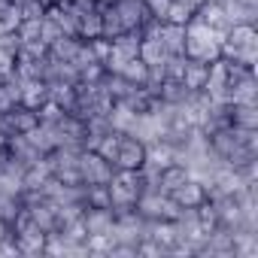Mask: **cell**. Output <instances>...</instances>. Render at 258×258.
Masks as SVG:
<instances>
[{"instance_id":"obj_1","label":"cell","mask_w":258,"mask_h":258,"mask_svg":"<svg viewBox=\"0 0 258 258\" xmlns=\"http://www.w3.org/2000/svg\"><path fill=\"white\" fill-rule=\"evenodd\" d=\"M222 58L255 70V61H258V34H255V25H231L228 34H225V40H222Z\"/></svg>"},{"instance_id":"obj_2","label":"cell","mask_w":258,"mask_h":258,"mask_svg":"<svg viewBox=\"0 0 258 258\" xmlns=\"http://www.w3.org/2000/svg\"><path fill=\"white\" fill-rule=\"evenodd\" d=\"M222 40H225L222 34L210 31L204 22H198L191 16L188 25H185V58H195V61L210 64V61L222 58Z\"/></svg>"},{"instance_id":"obj_3","label":"cell","mask_w":258,"mask_h":258,"mask_svg":"<svg viewBox=\"0 0 258 258\" xmlns=\"http://www.w3.org/2000/svg\"><path fill=\"white\" fill-rule=\"evenodd\" d=\"M109 188V207L112 213H124V210H134L137 198L143 195V173L137 170H115L112 179L106 182Z\"/></svg>"},{"instance_id":"obj_4","label":"cell","mask_w":258,"mask_h":258,"mask_svg":"<svg viewBox=\"0 0 258 258\" xmlns=\"http://www.w3.org/2000/svg\"><path fill=\"white\" fill-rule=\"evenodd\" d=\"M112 173H115V167L106 158H100L97 152H91V149L79 152V179H82V185H106L112 179Z\"/></svg>"},{"instance_id":"obj_5","label":"cell","mask_w":258,"mask_h":258,"mask_svg":"<svg viewBox=\"0 0 258 258\" xmlns=\"http://www.w3.org/2000/svg\"><path fill=\"white\" fill-rule=\"evenodd\" d=\"M134 210H137L143 219H173V216L179 213V207H176V201H173L170 195H164V191H149V188H143V195L137 198Z\"/></svg>"},{"instance_id":"obj_6","label":"cell","mask_w":258,"mask_h":258,"mask_svg":"<svg viewBox=\"0 0 258 258\" xmlns=\"http://www.w3.org/2000/svg\"><path fill=\"white\" fill-rule=\"evenodd\" d=\"M146 158V143H140L131 134H121L118 137V152H115V170H137Z\"/></svg>"},{"instance_id":"obj_7","label":"cell","mask_w":258,"mask_h":258,"mask_svg":"<svg viewBox=\"0 0 258 258\" xmlns=\"http://www.w3.org/2000/svg\"><path fill=\"white\" fill-rule=\"evenodd\" d=\"M118 19H121V28L124 31H140L152 16H149V7L146 0H118V4H112Z\"/></svg>"},{"instance_id":"obj_8","label":"cell","mask_w":258,"mask_h":258,"mask_svg":"<svg viewBox=\"0 0 258 258\" xmlns=\"http://www.w3.org/2000/svg\"><path fill=\"white\" fill-rule=\"evenodd\" d=\"M201 91H204L210 100H225V94H228V61H225V58L210 61L207 82H204ZM225 103H228V100H225Z\"/></svg>"},{"instance_id":"obj_9","label":"cell","mask_w":258,"mask_h":258,"mask_svg":"<svg viewBox=\"0 0 258 258\" xmlns=\"http://www.w3.org/2000/svg\"><path fill=\"white\" fill-rule=\"evenodd\" d=\"M115 225V213L112 207H85L82 210V228L88 237H97V234H109Z\"/></svg>"},{"instance_id":"obj_10","label":"cell","mask_w":258,"mask_h":258,"mask_svg":"<svg viewBox=\"0 0 258 258\" xmlns=\"http://www.w3.org/2000/svg\"><path fill=\"white\" fill-rule=\"evenodd\" d=\"M0 118H4L7 131H10L13 137H16V134H28L31 127H37V124H40V115H37V109H31V106H25V103L13 106L10 112H4Z\"/></svg>"},{"instance_id":"obj_11","label":"cell","mask_w":258,"mask_h":258,"mask_svg":"<svg viewBox=\"0 0 258 258\" xmlns=\"http://www.w3.org/2000/svg\"><path fill=\"white\" fill-rule=\"evenodd\" d=\"M195 19H198V22H204L210 31L222 34V37H225V34H228V28H231L225 7H222V4H210V0H204V4L195 10Z\"/></svg>"},{"instance_id":"obj_12","label":"cell","mask_w":258,"mask_h":258,"mask_svg":"<svg viewBox=\"0 0 258 258\" xmlns=\"http://www.w3.org/2000/svg\"><path fill=\"white\" fill-rule=\"evenodd\" d=\"M140 40H143V34H140V31H121L118 37H112V40H109L112 55H115V58H121V61L140 58Z\"/></svg>"},{"instance_id":"obj_13","label":"cell","mask_w":258,"mask_h":258,"mask_svg":"<svg viewBox=\"0 0 258 258\" xmlns=\"http://www.w3.org/2000/svg\"><path fill=\"white\" fill-rule=\"evenodd\" d=\"M46 97L52 103H58L64 112H73L76 109V85L73 82H61V79L46 82Z\"/></svg>"},{"instance_id":"obj_14","label":"cell","mask_w":258,"mask_h":258,"mask_svg":"<svg viewBox=\"0 0 258 258\" xmlns=\"http://www.w3.org/2000/svg\"><path fill=\"white\" fill-rule=\"evenodd\" d=\"M158 40H161V46L167 49V55H185V25L161 22Z\"/></svg>"},{"instance_id":"obj_15","label":"cell","mask_w":258,"mask_h":258,"mask_svg":"<svg viewBox=\"0 0 258 258\" xmlns=\"http://www.w3.org/2000/svg\"><path fill=\"white\" fill-rule=\"evenodd\" d=\"M7 152H10V158H16L22 167H31V164H37L43 155L28 143V137L25 134H16V137H10V143H7Z\"/></svg>"},{"instance_id":"obj_16","label":"cell","mask_w":258,"mask_h":258,"mask_svg":"<svg viewBox=\"0 0 258 258\" xmlns=\"http://www.w3.org/2000/svg\"><path fill=\"white\" fill-rule=\"evenodd\" d=\"M170 198L176 201V207H201L207 201V191L198 179H185L176 191H170Z\"/></svg>"},{"instance_id":"obj_17","label":"cell","mask_w":258,"mask_h":258,"mask_svg":"<svg viewBox=\"0 0 258 258\" xmlns=\"http://www.w3.org/2000/svg\"><path fill=\"white\" fill-rule=\"evenodd\" d=\"M158 97H161L164 103L185 106V103L195 97V91H191V88H185V85H182V79H164V82H161V88H158Z\"/></svg>"},{"instance_id":"obj_18","label":"cell","mask_w":258,"mask_h":258,"mask_svg":"<svg viewBox=\"0 0 258 258\" xmlns=\"http://www.w3.org/2000/svg\"><path fill=\"white\" fill-rule=\"evenodd\" d=\"M82 46H85V40H82V37H61V40H55V43L49 46V55H52V58H58V61L73 64V61L79 58Z\"/></svg>"},{"instance_id":"obj_19","label":"cell","mask_w":258,"mask_h":258,"mask_svg":"<svg viewBox=\"0 0 258 258\" xmlns=\"http://www.w3.org/2000/svg\"><path fill=\"white\" fill-rule=\"evenodd\" d=\"M143 164H152L158 170H164L167 164H173V146L167 140H155V143H146V158Z\"/></svg>"},{"instance_id":"obj_20","label":"cell","mask_w":258,"mask_h":258,"mask_svg":"<svg viewBox=\"0 0 258 258\" xmlns=\"http://www.w3.org/2000/svg\"><path fill=\"white\" fill-rule=\"evenodd\" d=\"M76 37H82V40H97L100 37V10L97 7H88V10L79 13Z\"/></svg>"},{"instance_id":"obj_21","label":"cell","mask_w":258,"mask_h":258,"mask_svg":"<svg viewBox=\"0 0 258 258\" xmlns=\"http://www.w3.org/2000/svg\"><path fill=\"white\" fill-rule=\"evenodd\" d=\"M207 70H210V64L195 61V58H185V67H182V85L191 88V91H201L204 82H207Z\"/></svg>"},{"instance_id":"obj_22","label":"cell","mask_w":258,"mask_h":258,"mask_svg":"<svg viewBox=\"0 0 258 258\" xmlns=\"http://www.w3.org/2000/svg\"><path fill=\"white\" fill-rule=\"evenodd\" d=\"M25 79V76H22ZM46 79H25L22 82V103L31 106V109H40L46 103Z\"/></svg>"},{"instance_id":"obj_23","label":"cell","mask_w":258,"mask_h":258,"mask_svg":"<svg viewBox=\"0 0 258 258\" xmlns=\"http://www.w3.org/2000/svg\"><path fill=\"white\" fill-rule=\"evenodd\" d=\"M140 61L146 67H155V64H164L167 61V49L161 46L158 37H143L140 40Z\"/></svg>"},{"instance_id":"obj_24","label":"cell","mask_w":258,"mask_h":258,"mask_svg":"<svg viewBox=\"0 0 258 258\" xmlns=\"http://www.w3.org/2000/svg\"><path fill=\"white\" fill-rule=\"evenodd\" d=\"M185 179H191V176H188V170H185L182 164H167V167L161 170V176H158V188H161L164 195H170V191H176Z\"/></svg>"},{"instance_id":"obj_25","label":"cell","mask_w":258,"mask_h":258,"mask_svg":"<svg viewBox=\"0 0 258 258\" xmlns=\"http://www.w3.org/2000/svg\"><path fill=\"white\" fill-rule=\"evenodd\" d=\"M106 118H109V124H112V131H118V134H127L131 131V124H134V118H137V112L134 109H127L124 103H112V109L106 112Z\"/></svg>"},{"instance_id":"obj_26","label":"cell","mask_w":258,"mask_h":258,"mask_svg":"<svg viewBox=\"0 0 258 258\" xmlns=\"http://www.w3.org/2000/svg\"><path fill=\"white\" fill-rule=\"evenodd\" d=\"M231 124L258 127V106L255 103H231Z\"/></svg>"},{"instance_id":"obj_27","label":"cell","mask_w":258,"mask_h":258,"mask_svg":"<svg viewBox=\"0 0 258 258\" xmlns=\"http://www.w3.org/2000/svg\"><path fill=\"white\" fill-rule=\"evenodd\" d=\"M118 76H124L127 82H134V85H146V76H149V67L140 61V58H131V61H124Z\"/></svg>"},{"instance_id":"obj_28","label":"cell","mask_w":258,"mask_h":258,"mask_svg":"<svg viewBox=\"0 0 258 258\" xmlns=\"http://www.w3.org/2000/svg\"><path fill=\"white\" fill-rule=\"evenodd\" d=\"M25 204H22V195H0V222H13L16 216H19V210H22Z\"/></svg>"},{"instance_id":"obj_29","label":"cell","mask_w":258,"mask_h":258,"mask_svg":"<svg viewBox=\"0 0 258 258\" xmlns=\"http://www.w3.org/2000/svg\"><path fill=\"white\" fill-rule=\"evenodd\" d=\"M40 25H43V19H22V25L16 28L19 40H22V43H34V40H40Z\"/></svg>"},{"instance_id":"obj_30","label":"cell","mask_w":258,"mask_h":258,"mask_svg":"<svg viewBox=\"0 0 258 258\" xmlns=\"http://www.w3.org/2000/svg\"><path fill=\"white\" fill-rule=\"evenodd\" d=\"M85 207H109L106 185H85Z\"/></svg>"},{"instance_id":"obj_31","label":"cell","mask_w":258,"mask_h":258,"mask_svg":"<svg viewBox=\"0 0 258 258\" xmlns=\"http://www.w3.org/2000/svg\"><path fill=\"white\" fill-rule=\"evenodd\" d=\"M61 37H67V34H64V31H61V28H58L49 16H43V25H40V40H43L46 46H52V43H55V40H61Z\"/></svg>"},{"instance_id":"obj_32","label":"cell","mask_w":258,"mask_h":258,"mask_svg":"<svg viewBox=\"0 0 258 258\" xmlns=\"http://www.w3.org/2000/svg\"><path fill=\"white\" fill-rule=\"evenodd\" d=\"M182 67H185V55H167L164 79H182Z\"/></svg>"},{"instance_id":"obj_33","label":"cell","mask_w":258,"mask_h":258,"mask_svg":"<svg viewBox=\"0 0 258 258\" xmlns=\"http://www.w3.org/2000/svg\"><path fill=\"white\" fill-rule=\"evenodd\" d=\"M195 13L188 10V7H182V4H170V10H167V22H173V25H188V19H191Z\"/></svg>"},{"instance_id":"obj_34","label":"cell","mask_w":258,"mask_h":258,"mask_svg":"<svg viewBox=\"0 0 258 258\" xmlns=\"http://www.w3.org/2000/svg\"><path fill=\"white\" fill-rule=\"evenodd\" d=\"M37 115H40V121H49V124H55V121H61V115H64V109L58 106V103H52V100H46L40 109H37Z\"/></svg>"},{"instance_id":"obj_35","label":"cell","mask_w":258,"mask_h":258,"mask_svg":"<svg viewBox=\"0 0 258 258\" xmlns=\"http://www.w3.org/2000/svg\"><path fill=\"white\" fill-rule=\"evenodd\" d=\"M0 25H4V31H16V28L22 25V10L10 4V10H7L4 16H0Z\"/></svg>"},{"instance_id":"obj_36","label":"cell","mask_w":258,"mask_h":258,"mask_svg":"<svg viewBox=\"0 0 258 258\" xmlns=\"http://www.w3.org/2000/svg\"><path fill=\"white\" fill-rule=\"evenodd\" d=\"M173 0H146V7H149V16L158 19V22H167V10H170Z\"/></svg>"},{"instance_id":"obj_37","label":"cell","mask_w":258,"mask_h":258,"mask_svg":"<svg viewBox=\"0 0 258 258\" xmlns=\"http://www.w3.org/2000/svg\"><path fill=\"white\" fill-rule=\"evenodd\" d=\"M91 43V52H94V58H97V64H103L106 61V55L112 52V46H109V40H103V37H97V40H88Z\"/></svg>"},{"instance_id":"obj_38","label":"cell","mask_w":258,"mask_h":258,"mask_svg":"<svg viewBox=\"0 0 258 258\" xmlns=\"http://www.w3.org/2000/svg\"><path fill=\"white\" fill-rule=\"evenodd\" d=\"M73 4H76V7H85V10H88V7H97V0H73Z\"/></svg>"},{"instance_id":"obj_39","label":"cell","mask_w":258,"mask_h":258,"mask_svg":"<svg viewBox=\"0 0 258 258\" xmlns=\"http://www.w3.org/2000/svg\"><path fill=\"white\" fill-rule=\"evenodd\" d=\"M7 158H10V152H7V146H0V164H4Z\"/></svg>"},{"instance_id":"obj_40","label":"cell","mask_w":258,"mask_h":258,"mask_svg":"<svg viewBox=\"0 0 258 258\" xmlns=\"http://www.w3.org/2000/svg\"><path fill=\"white\" fill-rule=\"evenodd\" d=\"M7 10H10V0H0V16H4Z\"/></svg>"},{"instance_id":"obj_41","label":"cell","mask_w":258,"mask_h":258,"mask_svg":"<svg viewBox=\"0 0 258 258\" xmlns=\"http://www.w3.org/2000/svg\"><path fill=\"white\" fill-rule=\"evenodd\" d=\"M97 4H103V7H109V4H118V0H97Z\"/></svg>"},{"instance_id":"obj_42","label":"cell","mask_w":258,"mask_h":258,"mask_svg":"<svg viewBox=\"0 0 258 258\" xmlns=\"http://www.w3.org/2000/svg\"><path fill=\"white\" fill-rule=\"evenodd\" d=\"M40 4H43V7H52V4H58V0H40Z\"/></svg>"},{"instance_id":"obj_43","label":"cell","mask_w":258,"mask_h":258,"mask_svg":"<svg viewBox=\"0 0 258 258\" xmlns=\"http://www.w3.org/2000/svg\"><path fill=\"white\" fill-rule=\"evenodd\" d=\"M0 34H4V25H0Z\"/></svg>"}]
</instances>
